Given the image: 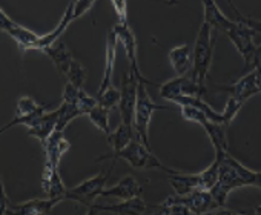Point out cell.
Masks as SVG:
<instances>
[{"mask_svg":"<svg viewBox=\"0 0 261 215\" xmlns=\"http://www.w3.org/2000/svg\"><path fill=\"white\" fill-rule=\"evenodd\" d=\"M139 85L140 82L137 80V77L127 71L123 74L121 78V98H120V117H121V123L133 126L134 128V116H136V104H137V97H139Z\"/></svg>","mask_w":261,"mask_h":215,"instance_id":"cell-7","label":"cell"},{"mask_svg":"<svg viewBox=\"0 0 261 215\" xmlns=\"http://www.w3.org/2000/svg\"><path fill=\"white\" fill-rule=\"evenodd\" d=\"M163 203L169 207V215H191V210L185 204L174 201L171 197H168Z\"/></svg>","mask_w":261,"mask_h":215,"instance_id":"cell-33","label":"cell"},{"mask_svg":"<svg viewBox=\"0 0 261 215\" xmlns=\"http://www.w3.org/2000/svg\"><path fill=\"white\" fill-rule=\"evenodd\" d=\"M88 119L92 122L94 126H97V129H100L106 137L112 132L111 126H109V111L101 108L100 104H97L94 110L88 114Z\"/></svg>","mask_w":261,"mask_h":215,"instance_id":"cell-27","label":"cell"},{"mask_svg":"<svg viewBox=\"0 0 261 215\" xmlns=\"http://www.w3.org/2000/svg\"><path fill=\"white\" fill-rule=\"evenodd\" d=\"M94 5H95L94 0H79V2H74V19L82 17L85 13L92 10Z\"/></svg>","mask_w":261,"mask_h":215,"instance_id":"cell-34","label":"cell"},{"mask_svg":"<svg viewBox=\"0 0 261 215\" xmlns=\"http://www.w3.org/2000/svg\"><path fill=\"white\" fill-rule=\"evenodd\" d=\"M209 215H244V213H240V212H235V210H230V209H226V207H220V209H217L215 212H212Z\"/></svg>","mask_w":261,"mask_h":215,"instance_id":"cell-35","label":"cell"},{"mask_svg":"<svg viewBox=\"0 0 261 215\" xmlns=\"http://www.w3.org/2000/svg\"><path fill=\"white\" fill-rule=\"evenodd\" d=\"M8 206H10V200H8V197H7L5 186H4V183H2V215H5Z\"/></svg>","mask_w":261,"mask_h":215,"instance_id":"cell-36","label":"cell"},{"mask_svg":"<svg viewBox=\"0 0 261 215\" xmlns=\"http://www.w3.org/2000/svg\"><path fill=\"white\" fill-rule=\"evenodd\" d=\"M217 88L220 91H224V92L230 94V97H233V98L244 103L252 95H256V94L261 92V65L258 62H255L250 72H247L238 82H235L233 85L217 86Z\"/></svg>","mask_w":261,"mask_h":215,"instance_id":"cell-9","label":"cell"},{"mask_svg":"<svg viewBox=\"0 0 261 215\" xmlns=\"http://www.w3.org/2000/svg\"><path fill=\"white\" fill-rule=\"evenodd\" d=\"M105 160H124L126 163H129L134 169H157L166 174H175L178 171H174L171 168H166L154 154L152 149L146 148L142 142L134 140L130 142L124 149L118 151V152H109V154H101L97 162H105Z\"/></svg>","mask_w":261,"mask_h":215,"instance_id":"cell-3","label":"cell"},{"mask_svg":"<svg viewBox=\"0 0 261 215\" xmlns=\"http://www.w3.org/2000/svg\"><path fill=\"white\" fill-rule=\"evenodd\" d=\"M0 26H2V31L7 33L8 36H11L16 43L19 45V48L22 51H39L40 49V39L42 36H37L36 33L30 31L28 28L19 25L17 22H14L13 19H10L4 10H0Z\"/></svg>","mask_w":261,"mask_h":215,"instance_id":"cell-10","label":"cell"},{"mask_svg":"<svg viewBox=\"0 0 261 215\" xmlns=\"http://www.w3.org/2000/svg\"><path fill=\"white\" fill-rule=\"evenodd\" d=\"M214 46H215V31L206 22H203L194 45V65L191 71L192 78L201 88H206L204 83L212 65Z\"/></svg>","mask_w":261,"mask_h":215,"instance_id":"cell-4","label":"cell"},{"mask_svg":"<svg viewBox=\"0 0 261 215\" xmlns=\"http://www.w3.org/2000/svg\"><path fill=\"white\" fill-rule=\"evenodd\" d=\"M200 126H203L204 132L207 134L215 154L218 152H229L227 151V134H226V126L214 123L211 120H204Z\"/></svg>","mask_w":261,"mask_h":215,"instance_id":"cell-25","label":"cell"},{"mask_svg":"<svg viewBox=\"0 0 261 215\" xmlns=\"http://www.w3.org/2000/svg\"><path fill=\"white\" fill-rule=\"evenodd\" d=\"M169 62L172 69L175 71L177 77H183L186 74H189L192 71V65H194V49L183 43L180 46H175L169 51L168 54Z\"/></svg>","mask_w":261,"mask_h":215,"instance_id":"cell-17","label":"cell"},{"mask_svg":"<svg viewBox=\"0 0 261 215\" xmlns=\"http://www.w3.org/2000/svg\"><path fill=\"white\" fill-rule=\"evenodd\" d=\"M57 122H59V111L57 110L54 113H46L34 128L28 129V136L37 139L39 142H42V145H45L46 140L56 132Z\"/></svg>","mask_w":261,"mask_h":215,"instance_id":"cell-23","label":"cell"},{"mask_svg":"<svg viewBox=\"0 0 261 215\" xmlns=\"http://www.w3.org/2000/svg\"><path fill=\"white\" fill-rule=\"evenodd\" d=\"M206 92V88H201L189 74L183 75V77H175L166 83L160 85V95L162 98L172 101L180 98V97H200L203 98Z\"/></svg>","mask_w":261,"mask_h":215,"instance_id":"cell-8","label":"cell"},{"mask_svg":"<svg viewBox=\"0 0 261 215\" xmlns=\"http://www.w3.org/2000/svg\"><path fill=\"white\" fill-rule=\"evenodd\" d=\"M204 22L214 30L224 33L237 51L241 54L244 60V68H253L255 65V54H256V39L259 37L256 31L240 20H229L218 8V4L214 0H204ZM261 40V37H259Z\"/></svg>","mask_w":261,"mask_h":215,"instance_id":"cell-1","label":"cell"},{"mask_svg":"<svg viewBox=\"0 0 261 215\" xmlns=\"http://www.w3.org/2000/svg\"><path fill=\"white\" fill-rule=\"evenodd\" d=\"M63 198H34L19 204H10L5 215H46L54 206L62 203Z\"/></svg>","mask_w":261,"mask_h":215,"instance_id":"cell-13","label":"cell"},{"mask_svg":"<svg viewBox=\"0 0 261 215\" xmlns=\"http://www.w3.org/2000/svg\"><path fill=\"white\" fill-rule=\"evenodd\" d=\"M218 171H220V160L215 157L212 165L204 169L203 172H200V178H201V187L200 191H211L217 181H218Z\"/></svg>","mask_w":261,"mask_h":215,"instance_id":"cell-28","label":"cell"},{"mask_svg":"<svg viewBox=\"0 0 261 215\" xmlns=\"http://www.w3.org/2000/svg\"><path fill=\"white\" fill-rule=\"evenodd\" d=\"M45 54L49 56V59H51L53 63L56 65L59 74H60L63 78H66V74H68V71H69V66H71V63H72V60H74V57H72L71 51L68 49L66 43H63L62 40H59L56 45H53V46H49L48 49H45Z\"/></svg>","mask_w":261,"mask_h":215,"instance_id":"cell-22","label":"cell"},{"mask_svg":"<svg viewBox=\"0 0 261 215\" xmlns=\"http://www.w3.org/2000/svg\"><path fill=\"white\" fill-rule=\"evenodd\" d=\"M40 108H42V104L36 103L34 98L25 95V97H20V98L17 100V114H16V116L25 117V116H30V114L37 113V111L40 110Z\"/></svg>","mask_w":261,"mask_h":215,"instance_id":"cell-31","label":"cell"},{"mask_svg":"<svg viewBox=\"0 0 261 215\" xmlns=\"http://www.w3.org/2000/svg\"><path fill=\"white\" fill-rule=\"evenodd\" d=\"M165 110L168 111L169 106L165 104H157L152 101V98L148 94V88L145 83L139 85V97H137V104H136V116H134V131L137 136V140L142 142L146 148L152 149L149 145V123L154 111Z\"/></svg>","mask_w":261,"mask_h":215,"instance_id":"cell-5","label":"cell"},{"mask_svg":"<svg viewBox=\"0 0 261 215\" xmlns=\"http://www.w3.org/2000/svg\"><path fill=\"white\" fill-rule=\"evenodd\" d=\"M98 209L97 207H94V206H91V207H88V210H86V215H98Z\"/></svg>","mask_w":261,"mask_h":215,"instance_id":"cell-39","label":"cell"},{"mask_svg":"<svg viewBox=\"0 0 261 215\" xmlns=\"http://www.w3.org/2000/svg\"><path fill=\"white\" fill-rule=\"evenodd\" d=\"M258 189H261V172H255V184Z\"/></svg>","mask_w":261,"mask_h":215,"instance_id":"cell-37","label":"cell"},{"mask_svg":"<svg viewBox=\"0 0 261 215\" xmlns=\"http://www.w3.org/2000/svg\"><path fill=\"white\" fill-rule=\"evenodd\" d=\"M117 43L118 39L111 30L106 36V49H105V69H103V78L98 86V95H101L106 89L112 86V77H114V68H115V54H117Z\"/></svg>","mask_w":261,"mask_h":215,"instance_id":"cell-14","label":"cell"},{"mask_svg":"<svg viewBox=\"0 0 261 215\" xmlns=\"http://www.w3.org/2000/svg\"><path fill=\"white\" fill-rule=\"evenodd\" d=\"M255 215H261V203L255 206Z\"/></svg>","mask_w":261,"mask_h":215,"instance_id":"cell-40","label":"cell"},{"mask_svg":"<svg viewBox=\"0 0 261 215\" xmlns=\"http://www.w3.org/2000/svg\"><path fill=\"white\" fill-rule=\"evenodd\" d=\"M169 184L175 195L185 197L194 191H200L201 187V178L200 174H181L175 172L169 175Z\"/></svg>","mask_w":261,"mask_h":215,"instance_id":"cell-21","label":"cell"},{"mask_svg":"<svg viewBox=\"0 0 261 215\" xmlns=\"http://www.w3.org/2000/svg\"><path fill=\"white\" fill-rule=\"evenodd\" d=\"M171 198L177 203L185 204L194 215H209L217 209H220L211 191H194L185 197L172 195Z\"/></svg>","mask_w":261,"mask_h":215,"instance_id":"cell-12","label":"cell"},{"mask_svg":"<svg viewBox=\"0 0 261 215\" xmlns=\"http://www.w3.org/2000/svg\"><path fill=\"white\" fill-rule=\"evenodd\" d=\"M111 171L112 168H109L108 171H100L97 175L68 189L65 194V200H74L77 203L85 204L86 207H91L92 204H95V200L101 197V192L105 191V184L111 175Z\"/></svg>","mask_w":261,"mask_h":215,"instance_id":"cell-6","label":"cell"},{"mask_svg":"<svg viewBox=\"0 0 261 215\" xmlns=\"http://www.w3.org/2000/svg\"><path fill=\"white\" fill-rule=\"evenodd\" d=\"M117 17H118V23L120 25H127V4L124 0H112L111 2Z\"/></svg>","mask_w":261,"mask_h":215,"instance_id":"cell-32","label":"cell"},{"mask_svg":"<svg viewBox=\"0 0 261 215\" xmlns=\"http://www.w3.org/2000/svg\"><path fill=\"white\" fill-rule=\"evenodd\" d=\"M120 98H121V92H120V89H117V88H114V85L109 88V89H106L101 95H98V104L101 106V108H105V110H108V111H112L114 108H117L118 104H120Z\"/></svg>","mask_w":261,"mask_h":215,"instance_id":"cell-30","label":"cell"},{"mask_svg":"<svg viewBox=\"0 0 261 215\" xmlns=\"http://www.w3.org/2000/svg\"><path fill=\"white\" fill-rule=\"evenodd\" d=\"M62 101H68V103H72L75 104L79 110L82 111L83 116H88L94 108L98 104V100L88 95L83 89H79L69 83L65 85V89H63V100Z\"/></svg>","mask_w":261,"mask_h":215,"instance_id":"cell-20","label":"cell"},{"mask_svg":"<svg viewBox=\"0 0 261 215\" xmlns=\"http://www.w3.org/2000/svg\"><path fill=\"white\" fill-rule=\"evenodd\" d=\"M100 212H111L115 215H143L148 210V204L143 198L137 197L133 200H124L120 203H111V204H92Z\"/></svg>","mask_w":261,"mask_h":215,"instance_id":"cell-16","label":"cell"},{"mask_svg":"<svg viewBox=\"0 0 261 215\" xmlns=\"http://www.w3.org/2000/svg\"><path fill=\"white\" fill-rule=\"evenodd\" d=\"M255 62H258V63L261 65V42H259V45H258V48H256V54H255Z\"/></svg>","mask_w":261,"mask_h":215,"instance_id":"cell-38","label":"cell"},{"mask_svg":"<svg viewBox=\"0 0 261 215\" xmlns=\"http://www.w3.org/2000/svg\"><path fill=\"white\" fill-rule=\"evenodd\" d=\"M69 148H71V143H69L68 139L63 136V132L56 131V132L46 140V143L43 145V149H45V154H46V163H49V165L59 168L62 157L69 151Z\"/></svg>","mask_w":261,"mask_h":215,"instance_id":"cell-19","label":"cell"},{"mask_svg":"<svg viewBox=\"0 0 261 215\" xmlns=\"http://www.w3.org/2000/svg\"><path fill=\"white\" fill-rule=\"evenodd\" d=\"M108 145L111 146L112 152H118L121 149H124L130 142L137 140V136H136V131L133 126H127L124 123H120L108 137Z\"/></svg>","mask_w":261,"mask_h":215,"instance_id":"cell-24","label":"cell"},{"mask_svg":"<svg viewBox=\"0 0 261 215\" xmlns=\"http://www.w3.org/2000/svg\"><path fill=\"white\" fill-rule=\"evenodd\" d=\"M59 122H57V129L56 131H60L63 132L66 129V126L77 117L83 116L82 111L79 108L72 103H68V101H62V104L59 106Z\"/></svg>","mask_w":261,"mask_h":215,"instance_id":"cell-26","label":"cell"},{"mask_svg":"<svg viewBox=\"0 0 261 215\" xmlns=\"http://www.w3.org/2000/svg\"><path fill=\"white\" fill-rule=\"evenodd\" d=\"M66 80H68L66 83H69V85H72V86H75L79 89H83V85L86 82V69L75 59L72 60V63L69 66V71L66 74Z\"/></svg>","mask_w":261,"mask_h":215,"instance_id":"cell-29","label":"cell"},{"mask_svg":"<svg viewBox=\"0 0 261 215\" xmlns=\"http://www.w3.org/2000/svg\"><path fill=\"white\" fill-rule=\"evenodd\" d=\"M142 192H143V187L139 184L136 177L124 175L115 186L105 189L101 192V197H112V198H118L124 201V200H133V198L140 197Z\"/></svg>","mask_w":261,"mask_h":215,"instance_id":"cell-15","label":"cell"},{"mask_svg":"<svg viewBox=\"0 0 261 215\" xmlns=\"http://www.w3.org/2000/svg\"><path fill=\"white\" fill-rule=\"evenodd\" d=\"M42 187L48 198H63L65 200V194L68 191L60 178L59 168H56L46 162H45V169H43V177H42Z\"/></svg>","mask_w":261,"mask_h":215,"instance_id":"cell-18","label":"cell"},{"mask_svg":"<svg viewBox=\"0 0 261 215\" xmlns=\"http://www.w3.org/2000/svg\"><path fill=\"white\" fill-rule=\"evenodd\" d=\"M215 157L220 160V171L218 181L211 189V194L217 201L218 207H226L227 197L232 191L255 184V171H250L243 166L229 152H218L215 154Z\"/></svg>","mask_w":261,"mask_h":215,"instance_id":"cell-2","label":"cell"},{"mask_svg":"<svg viewBox=\"0 0 261 215\" xmlns=\"http://www.w3.org/2000/svg\"><path fill=\"white\" fill-rule=\"evenodd\" d=\"M112 30H114V33H115V36L118 39V43H121V46H123V49L126 52V59L129 62V71L137 77V80L140 83L155 85V83L146 80L143 77L140 68H139V60H137V40H136V34H134L133 30H130V26L129 25H120V23H117Z\"/></svg>","mask_w":261,"mask_h":215,"instance_id":"cell-11","label":"cell"}]
</instances>
